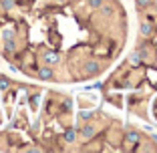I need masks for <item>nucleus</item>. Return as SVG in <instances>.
I'll list each match as a JSON object with an SVG mask.
<instances>
[{
	"instance_id": "8",
	"label": "nucleus",
	"mask_w": 157,
	"mask_h": 153,
	"mask_svg": "<svg viewBox=\"0 0 157 153\" xmlns=\"http://www.w3.org/2000/svg\"><path fill=\"white\" fill-rule=\"evenodd\" d=\"M4 51H6V52H14V51H16V42H14V38L4 40Z\"/></svg>"
},
{
	"instance_id": "9",
	"label": "nucleus",
	"mask_w": 157,
	"mask_h": 153,
	"mask_svg": "<svg viewBox=\"0 0 157 153\" xmlns=\"http://www.w3.org/2000/svg\"><path fill=\"white\" fill-rule=\"evenodd\" d=\"M127 141H129V143H137L139 141V133L137 131H127Z\"/></svg>"
},
{
	"instance_id": "4",
	"label": "nucleus",
	"mask_w": 157,
	"mask_h": 153,
	"mask_svg": "<svg viewBox=\"0 0 157 153\" xmlns=\"http://www.w3.org/2000/svg\"><path fill=\"white\" fill-rule=\"evenodd\" d=\"M85 73L87 75H97L99 73V63H95V60L87 63V65H85Z\"/></svg>"
},
{
	"instance_id": "11",
	"label": "nucleus",
	"mask_w": 157,
	"mask_h": 153,
	"mask_svg": "<svg viewBox=\"0 0 157 153\" xmlns=\"http://www.w3.org/2000/svg\"><path fill=\"white\" fill-rule=\"evenodd\" d=\"M14 4H16V0H0V6H2L4 10L14 8Z\"/></svg>"
},
{
	"instance_id": "6",
	"label": "nucleus",
	"mask_w": 157,
	"mask_h": 153,
	"mask_svg": "<svg viewBox=\"0 0 157 153\" xmlns=\"http://www.w3.org/2000/svg\"><path fill=\"white\" fill-rule=\"evenodd\" d=\"M141 34H143V36H151L153 34V26L149 22H141Z\"/></svg>"
},
{
	"instance_id": "7",
	"label": "nucleus",
	"mask_w": 157,
	"mask_h": 153,
	"mask_svg": "<svg viewBox=\"0 0 157 153\" xmlns=\"http://www.w3.org/2000/svg\"><path fill=\"white\" fill-rule=\"evenodd\" d=\"M81 133H83V137H93V135H95V127L93 125H85V127H81Z\"/></svg>"
},
{
	"instance_id": "1",
	"label": "nucleus",
	"mask_w": 157,
	"mask_h": 153,
	"mask_svg": "<svg viewBox=\"0 0 157 153\" xmlns=\"http://www.w3.org/2000/svg\"><path fill=\"white\" fill-rule=\"evenodd\" d=\"M36 75H38V79H42V81H52V79H55V71H52L48 65L40 67V69L36 71Z\"/></svg>"
},
{
	"instance_id": "5",
	"label": "nucleus",
	"mask_w": 157,
	"mask_h": 153,
	"mask_svg": "<svg viewBox=\"0 0 157 153\" xmlns=\"http://www.w3.org/2000/svg\"><path fill=\"white\" fill-rule=\"evenodd\" d=\"M143 56H145V48H141V51L139 52H133V55H131V65H139V63H141V60H143Z\"/></svg>"
},
{
	"instance_id": "2",
	"label": "nucleus",
	"mask_w": 157,
	"mask_h": 153,
	"mask_svg": "<svg viewBox=\"0 0 157 153\" xmlns=\"http://www.w3.org/2000/svg\"><path fill=\"white\" fill-rule=\"evenodd\" d=\"M60 60V56H59V52H55V51H46L44 55H42V63H44V65H56V63H59Z\"/></svg>"
},
{
	"instance_id": "15",
	"label": "nucleus",
	"mask_w": 157,
	"mask_h": 153,
	"mask_svg": "<svg viewBox=\"0 0 157 153\" xmlns=\"http://www.w3.org/2000/svg\"><path fill=\"white\" fill-rule=\"evenodd\" d=\"M91 117H93V113H91V111H81V113H78V119H83V121L91 119Z\"/></svg>"
},
{
	"instance_id": "13",
	"label": "nucleus",
	"mask_w": 157,
	"mask_h": 153,
	"mask_svg": "<svg viewBox=\"0 0 157 153\" xmlns=\"http://www.w3.org/2000/svg\"><path fill=\"white\" fill-rule=\"evenodd\" d=\"M63 109H65V111H71V109H73V99H65V101H63Z\"/></svg>"
},
{
	"instance_id": "14",
	"label": "nucleus",
	"mask_w": 157,
	"mask_h": 153,
	"mask_svg": "<svg viewBox=\"0 0 157 153\" xmlns=\"http://www.w3.org/2000/svg\"><path fill=\"white\" fill-rule=\"evenodd\" d=\"M8 87H10V81L4 79V77H0V89H2V91H6Z\"/></svg>"
},
{
	"instance_id": "10",
	"label": "nucleus",
	"mask_w": 157,
	"mask_h": 153,
	"mask_svg": "<svg viewBox=\"0 0 157 153\" xmlns=\"http://www.w3.org/2000/svg\"><path fill=\"white\" fill-rule=\"evenodd\" d=\"M16 36V33H14L12 28H4V30H2V38H4V40H10V38H14Z\"/></svg>"
},
{
	"instance_id": "16",
	"label": "nucleus",
	"mask_w": 157,
	"mask_h": 153,
	"mask_svg": "<svg viewBox=\"0 0 157 153\" xmlns=\"http://www.w3.org/2000/svg\"><path fill=\"white\" fill-rule=\"evenodd\" d=\"M89 6H91V8H101L103 0H89Z\"/></svg>"
},
{
	"instance_id": "3",
	"label": "nucleus",
	"mask_w": 157,
	"mask_h": 153,
	"mask_svg": "<svg viewBox=\"0 0 157 153\" xmlns=\"http://www.w3.org/2000/svg\"><path fill=\"white\" fill-rule=\"evenodd\" d=\"M75 139H77V129H75V127H67V131H65V143H75Z\"/></svg>"
},
{
	"instance_id": "17",
	"label": "nucleus",
	"mask_w": 157,
	"mask_h": 153,
	"mask_svg": "<svg viewBox=\"0 0 157 153\" xmlns=\"http://www.w3.org/2000/svg\"><path fill=\"white\" fill-rule=\"evenodd\" d=\"M55 2H59V4H63V2H67V0H55Z\"/></svg>"
},
{
	"instance_id": "12",
	"label": "nucleus",
	"mask_w": 157,
	"mask_h": 153,
	"mask_svg": "<svg viewBox=\"0 0 157 153\" xmlns=\"http://www.w3.org/2000/svg\"><path fill=\"white\" fill-rule=\"evenodd\" d=\"M135 4H137V8H147L149 4H151V0H135Z\"/></svg>"
}]
</instances>
